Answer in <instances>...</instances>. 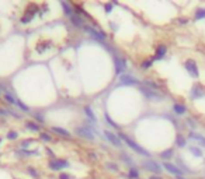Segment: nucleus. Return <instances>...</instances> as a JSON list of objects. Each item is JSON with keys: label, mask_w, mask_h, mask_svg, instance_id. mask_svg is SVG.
I'll return each mask as SVG.
<instances>
[{"label": "nucleus", "mask_w": 205, "mask_h": 179, "mask_svg": "<svg viewBox=\"0 0 205 179\" xmlns=\"http://www.w3.org/2000/svg\"><path fill=\"white\" fill-rule=\"evenodd\" d=\"M152 63H153V60H145V62L142 63V69H143V70L149 69V67L152 66Z\"/></svg>", "instance_id": "cd10ccee"}, {"label": "nucleus", "mask_w": 205, "mask_h": 179, "mask_svg": "<svg viewBox=\"0 0 205 179\" xmlns=\"http://www.w3.org/2000/svg\"><path fill=\"white\" fill-rule=\"evenodd\" d=\"M59 179H72V176L67 175V173H61V175H59Z\"/></svg>", "instance_id": "f704fd0d"}, {"label": "nucleus", "mask_w": 205, "mask_h": 179, "mask_svg": "<svg viewBox=\"0 0 205 179\" xmlns=\"http://www.w3.org/2000/svg\"><path fill=\"white\" fill-rule=\"evenodd\" d=\"M178 22H180L181 25H184V24H187V22H188V18H180Z\"/></svg>", "instance_id": "58836bf2"}, {"label": "nucleus", "mask_w": 205, "mask_h": 179, "mask_svg": "<svg viewBox=\"0 0 205 179\" xmlns=\"http://www.w3.org/2000/svg\"><path fill=\"white\" fill-rule=\"evenodd\" d=\"M39 137H41V140H44V141H51V140H52L48 133H41L39 134Z\"/></svg>", "instance_id": "c85d7f7f"}, {"label": "nucleus", "mask_w": 205, "mask_h": 179, "mask_svg": "<svg viewBox=\"0 0 205 179\" xmlns=\"http://www.w3.org/2000/svg\"><path fill=\"white\" fill-rule=\"evenodd\" d=\"M171 155H173V150H171V148H168V150H164V151H162V153H160V158H163V159L171 158Z\"/></svg>", "instance_id": "aec40b11"}, {"label": "nucleus", "mask_w": 205, "mask_h": 179, "mask_svg": "<svg viewBox=\"0 0 205 179\" xmlns=\"http://www.w3.org/2000/svg\"><path fill=\"white\" fill-rule=\"evenodd\" d=\"M187 123H190V126H191L193 129H195V127H197V123L194 122L193 119H187Z\"/></svg>", "instance_id": "c9c22d12"}, {"label": "nucleus", "mask_w": 205, "mask_h": 179, "mask_svg": "<svg viewBox=\"0 0 205 179\" xmlns=\"http://www.w3.org/2000/svg\"><path fill=\"white\" fill-rule=\"evenodd\" d=\"M25 126H27V129H30V130H32V131H38L39 130V126L37 125L35 122H27L25 123Z\"/></svg>", "instance_id": "412c9836"}, {"label": "nucleus", "mask_w": 205, "mask_h": 179, "mask_svg": "<svg viewBox=\"0 0 205 179\" xmlns=\"http://www.w3.org/2000/svg\"><path fill=\"white\" fill-rule=\"evenodd\" d=\"M105 167L108 168L110 171H114V172H117V171H118V167H117V165H115V164H112V162H107V164H105Z\"/></svg>", "instance_id": "bb28decb"}, {"label": "nucleus", "mask_w": 205, "mask_h": 179, "mask_svg": "<svg viewBox=\"0 0 205 179\" xmlns=\"http://www.w3.org/2000/svg\"><path fill=\"white\" fill-rule=\"evenodd\" d=\"M176 144H177V147H180V148H184L185 147V144H187V140H185V137L183 136V134H177Z\"/></svg>", "instance_id": "dca6fc26"}, {"label": "nucleus", "mask_w": 205, "mask_h": 179, "mask_svg": "<svg viewBox=\"0 0 205 179\" xmlns=\"http://www.w3.org/2000/svg\"><path fill=\"white\" fill-rule=\"evenodd\" d=\"M28 172H30L32 176H38V172H37V171L34 169V168H28Z\"/></svg>", "instance_id": "e433bc0d"}, {"label": "nucleus", "mask_w": 205, "mask_h": 179, "mask_svg": "<svg viewBox=\"0 0 205 179\" xmlns=\"http://www.w3.org/2000/svg\"><path fill=\"white\" fill-rule=\"evenodd\" d=\"M128 176H129V178H131V179H136L138 176H139V171H138V169H135V168H131V169H129Z\"/></svg>", "instance_id": "5701e85b"}, {"label": "nucleus", "mask_w": 205, "mask_h": 179, "mask_svg": "<svg viewBox=\"0 0 205 179\" xmlns=\"http://www.w3.org/2000/svg\"><path fill=\"white\" fill-rule=\"evenodd\" d=\"M84 112H86L87 117L91 119V122H97V117H95V115L93 113V109L90 108V106H86V108H84Z\"/></svg>", "instance_id": "6ab92c4d"}, {"label": "nucleus", "mask_w": 205, "mask_h": 179, "mask_svg": "<svg viewBox=\"0 0 205 179\" xmlns=\"http://www.w3.org/2000/svg\"><path fill=\"white\" fill-rule=\"evenodd\" d=\"M188 139L193 140V141H197L198 144H201L202 147H205V137L201 136V134L195 133V131H190V134H188Z\"/></svg>", "instance_id": "9d476101"}, {"label": "nucleus", "mask_w": 205, "mask_h": 179, "mask_svg": "<svg viewBox=\"0 0 205 179\" xmlns=\"http://www.w3.org/2000/svg\"><path fill=\"white\" fill-rule=\"evenodd\" d=\"M166 52H167V48H166L164 45H160V46H157L156 55H154V57L152 59V60H162V59L166 56Z\"/></svg>", "instance_id": "ddd939ff"}, {"label": "nucleus", "mask_w": 205, "mask_h": 179, "mask_svg": "<svg viewBox=\"0 0 205 179\" xmlns=\"http://www.w3.org/2000/svg\"><path fill=\"white\" fill-rule=\"evenodd\" d=\"M62 7H63L65 13H66L67 16H70V17H72V13H73V11H72V7H70L69 4H66V2H62Z\"/></svg>", "instance_id": "b1692460"}, {"label": "nucleus", "mask_w": 205, "mask_h": 179, "mask_svg": "<svg viewBox=\"0 0 205 179\" xmlns=\"http://www.w3.org/2000/svg\"><path fill=\"white\" fill-rule=\"evenodd\" d=\"M188 150H190V153L193 154L194 157H198V158H201V157L204 155L202 150L199 147H197V145H191V147H188Z\"/></svg>", "instance_id": "2eb2a0df"}, {"label": "nucleus", "mask_w": 205, "mask_h": 179, "mask_svg": "<svg viewBox=\"0 0 205 179\" xmlns=\"http://www.w3.org/2000/svg\"><path fill=\"white\" fill-rule=\"evenodd\" d=\"M190 95H191V98L193 99H199V98H202L205 95V91H204V88H202L201 85H194L193 88H191V91H190Z\"/></svg>", "instance_id": "6e6552de"}, {"label": "nucleus", "mask_w": 205, "mask_h": 179, "mask_svg": "<svg viewBox=\"0 0 205 179\" xmlns=\"http://www.w3.org/2000/svg\"><path fill=\"white\" fill-rule=\"evenodd\" d=\"M17 105H18V106H20V108H21V109H22V111H30V108H28V106H27V105H24V103H22V102H21V101H18V99H17Z\"/></svg>", "instance_id": "2f4dec72"}, {"label": "nucleus", "mask_w": 205, "mask_h": 179, "mask_svg": "<svg viewBox=\"0 0 205 179\" xmlns=\"http://www.w3.org/2000/svg\"><path fill=\"white\" fill-rule=\"evenodd\" d=\"M150 179H160V178H159V176H156V175H152Z\"/></svg>", "instance_id": "a19ab883"}, {"label": "nucleus", "mask_w": 205, "mask_h": 179, "mask_svg": "<svg viewBox=\"0 0 205 179\" xmlns=\"http://www.w3.org/2000/svg\"><path fill=\"white\" fill-rule=\"evenodd\" d=\"M104 8H105V14H110L112 10V3H107V4L104 6Z\"/></svg>", "instance_id": "7c9ffc66"}, {"label": "nucleus", "mask_w": 205, "mask_h": 179, "mask_svg": "<svg viewBox=\"0 0 205 179\" xmlns=\"http://www.w3.org/2000/svg\"><path fill=\"white\" fill-rule=\"evenodd\" d=\"M70 20H72V22L76 25V27H83V21H81V18H80V17L72 16V17H70Z\"/></svg>", "instance_id": "4be33fe9"}, {"label": "nucleus", "mask_w": 205, "mask_h": 179, "mask_svg": "<svg viewBox=\"0 0 205 179\" xmlns=\"http://www.w3.org/2000/svg\"><path fill=\"white\" fill-rule=\"evenodd\" d=\"M52 131L53 133H56V134H59V136H62V137H70L69 131L65 130V129H62V127H52Z\"/></svg>", "instance_id": "f3484780"}, {"label": "nucleus", "mask_w": 205, "mask_h": 179, "mask_svg": "<svg viewBox=\"0 0 205 179\" xmlns=\"http://www.w3.org/2000/svg\"><path fill=\"white\" fill-rule=\"evenodd\" d=\"M69 167V162L63 161V159H59V158H53L49 161V168L52 171H59V169H63V168Z\"/></svg>", "instance_id": "20e7f679"}, {"label": "nucleus", "mask_w": 205, "mask_h": 179, "mask_svg": "<svg viewBox=\"0 0 205 179\" xmlns=\"http://www.w3.org/2000/svg\"><path fill=\"white\" fill-rule=\"evenodd\" d=\"M163 168H164V169H167L170 173L176 175L177 178H178V176H183V169H180L177 165L171 164V162H164V164H163Z\"/></svg>", "instance_id": "39448f33"}, {"label": "nucleus", "mask_w": 205, "mask_h": 179, "mask_svg": "<svg viewBox=\"0 0 205 179\" xmlns=\"http://www.w3.org/2000/svg\"><path fill=\"white\" fill-rule=\"evenodd\" d=\"M104 134H105L107 140H108L110 143H112V144H114L115 147H121V145H122V143H121V139L117 136V134L112 133V131L105 130V131H104Z\"/></svg>", "instance_id": "423d86ee"}, {"label": "nucleus", "mask_w": 205, "mask_h": 179, "mask_svg": "<svg viewBox=\"0 0 205 179\" xmlns=\"http://www.w3.org/2000/svg\"><path fill=\"white\" fill-rule=\"evenodd\" d=\"M114 64H115V71H117L118 74H121V73L125 70V67H126L125 60L121 59L120 56H115V57H114Z\"/></svg>", "instance_id": "1a4fd4ad"}, {"label": "nucleus", "mask_w": 205, "mask_h": 179, "mask_svg": "<svg viewBox=\"0 0 205 179\" xmlns=\"http://www.w3.org/2000/svg\"><path fill=\"white\" fill-rule=\"evenodd\" d=\"M177 179H184V178H183V176H178V178H177Z\"/></svg>", "instance_id": "79ce46f5"}, {"label": "nucleus", "mask_w": 205, "mask_h": 179, "mask_svg": "<svg viewBox=\"0 0 205 179\" xmlns=\"http://www.w3.org/2000/svg\"><path fill=\"white\" fill-rule=\"evenodd\" d=\"M17 137H18V133H17V131H8L7 133V139L8 140H16Z\"/></svg>", "instance_id": "a878e982"}, {"label": "nucleus", "mask_w": 205, "mask_h": 179, "mask_svg": "<svg viewBox=\"0 0 205 179\" xmlns=\"http://www.w3.org/2000/svg\"><path fill=\"white\" fill-rule=\"evenodd\" d=\"M184 67H185V70L188 71V74H190L191 77H194V78H198L199 77L198 64L195 63V60H193V59H188V60H185Z\"/></svg>", "instance_id": "f03ea898"}, {"label": "nucleus", "mask_w": 205, "mask_h": 179, "mask_svg": "<svg viewBox=\"0 0 205 179\" xmlns=\"http://www.w3.org/2000/svg\"><path fill=\"white\" fill-rule=\"evenodd\" d=\"M120 80H121V83H122V84H126V85H135V84L139 83L136 78L132 77V76H129V74H122Z\"/></svg>", "instance_id": "f8f14e48"}, {"label": "nucleus", "mask_w": 205, "mask_h": 179, "mask_svg": "<svg viewBox=\"0 0 205 179\" xmlns=\"http://www.w3.org/2000/svg\"><path fill=\"white\" fill-rule=\"evenodd\" d=\"M30 144H31V140H27V141H22V143H21V148H22V150H24V148H27Z\"/></svg>", "instance_id": "72a5a7b5"}, {"label": "nucleus", "mask_w": 205, "mask_h": 179, "mask_svg": "<svg viewBox=\"0 0 205 179\" xmlns=\"http://www.w3.org/2000/svg\"><path fill=\"white\" fill-rule=\"evenodd\" d=\"M105 119H107V122H108L110 125L112 126V127H118V125H115V122L111 119V117H110V115H108V113H105Z\"/></svg>", "instance_id": "c756f323"}, {"label": "nucleus", "mask_w": 205, "mask_h": 179, "mask_svg": "<svg viewBox=\"0 0 205 179\" xmlns=\"http://www.w3.org/2000/svg\"><path fill=\"white\" fill-rule=\"evenodd\" d=\"M142 165H143V168H146L148 171H150V172H153V173H157V175L162 172V167H160L156 161L148 159V161H143Z\"/></svg>", "instance_id": "7ed1b4c3"}, {"label": "nucleus", "mask_w": 205, "mask_h": 179, "mask_svg": "<svg viewBox=\"0 0 205 179\" xmlns=\"http://www.w3.org/2000/svg\"><path fill=\"white\" fill-rule=\"evenodd\" d=\"M89 157H93V159H97V155H95L94 153H90V154H89Z\"/></svg>", "instance_id": "ea45409f"}, {"label": "nucleus", "mask_w": 205, "mask_h": 179, "mask_svg": "<svg viewBox=\"0 0 205 179\" xmlns=\"http://www.w3.org/2000/svg\"><path fill=\"white\" fill-rule=\"evenodd\" d=\"M118 137H120L121 140H124V141L126 143V145H129V147H131L134 151H136L138 154H140V155H145V157H150V153H149V151H146L145 148H142L139 144H138V143H135L134 140L129 139L126 134H122V133H121Z\"/></svg>", "instance_id": "f257e3e1"}, {"label": "nucleus", "mask_w": 205, "mask_h": 179, "mask_svg": "<svg viewBox=\"0 0 205 179\" xmlns=\"http://www.w3.org/2000/svg\"><path fill=\"white\" fill-rule=\"evenodd\" d=\"M4 99L7 101L8 103H11V105H17V99L14 97H11L10 94H4Z\"/></svg>", "instance_id": "393cba45"}, {"label": "nucleus", "mask_w": 205, "mask_h": 179, "mask_svg": "<svg viewBox=\"0 0 205 179\" xmlns=\"http://www.w3.org/2000/svg\"><path fill=\"white\" fill-rule=\"evenodd\" d=\"M76 134H79V136L84 137V139L87 140H94V134H93V131L90 130V127H80V129H76Z\"/></svg>", "instance_id": "0eeeda50"}, {"label": "nucleus", "mask_w": 205, "mask_h": 179, "mask_svg": "<svg viewBox=\"0 0 205 179\" xmlns=\"http://www.w3.org/2000/svg\"><path fill=\"white\" fill-rule=\"evenodd\" d=\"M8 113H10L8 111H6V109H2V108H0V115H3V116H7Z\"/></svg>", "instance_id": "4c0bfd02"}, {"label": "nucleus", "mask_w": 205, "mask_h": 179, "mask_svg": "<svg viewBox=\"0 0 205 179\" xmlns=\"http://www.w3.org/2000/svg\"><path fill=\"white\" fill-rule=\"evenodd\" d=\"M122 161H125L126 164L132 165V159H129V157H128V155H125V154H122Z\"/></svg>", "instance_id": "473e14b6"}, {"label": "nucleus", "mask_w": 205, "mask_h": 179, "mask_svg": "<svg viewBox=\"0 0 205 179\" xmlns=\"http://www.w3.org/2000/svg\"><path fill=\"white\" fill-rule=\"evenodd\" d=\"M84 30L87 31V32L90 34V35L93 36V38H95V39H98V41H101V39H104L105 38V34L104 32H98V31H95L94 28H91V27H84Z\"/></svg>", "instance_id": "9b49d317"}, {"label": "nucleus", "mask_w": 205, "mask_h": 179, "mask_svg": "<svg viewBox=\"0 0 205 179\" xmlns=\"http://www.w3.org/2000/svg\"><path fill=\"white\" fill-rule=\"evenodd\" d=\"M173 111L176 115H178V116H181V115L187 113V106L183 105V103H174L173 105Z\"/></svg>", "instance_id": "4468645a"}, {"label": "nucleus", "mask_w": 205, "mask_h": 179, "mask_svg": "<svg viewBox=\"0 0 205 179\" xmlns=\"http://www.w3.org/2000/svg\"><path fill=\"white\" fill-rule=\"evenodd\" d=\"M194 18L198 21V20H202V18H205V8H197V11H195V14H194Z\"/></svg>", "instance_id": "a211bd4d"}]
</instances>
